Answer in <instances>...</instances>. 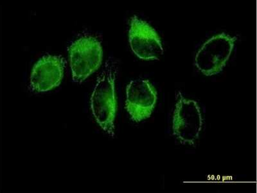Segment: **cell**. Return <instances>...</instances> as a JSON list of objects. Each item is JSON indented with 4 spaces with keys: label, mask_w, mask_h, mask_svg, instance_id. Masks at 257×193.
Instances as JSON below:
<instances>
[{
    "label": "cell",
    "mask_w": 257,
    "mask_h": 193,
    "mask_svg": "<svg viewBox=\"0 0 257 193\" xmlns=\"http://www.w3.org/2000/svg\"><path fill=\"white\" fill-rule=\"evenodd\" d=\"M73 80L82 83L100 67L102 61L101 43L92 36L81 37L69 48Z\"/></svg>",
    "instance_id": "3957f363"
},
{
    "label": "cell",
    "mask_w": 257,
    "mask_h": 193,
    "mask_svg": "<svg viewBox=\"0 0 257 193\" xmlns=\"http://www.w3.org/2000/svg\"><path fill=\"white\" fill-rule=\"evenodd\" d=\"M203 124L200 107L196 101L185 98L178 92L173 116L174 136L182 144L194 145L200 135Z\"/></svg>",
    "instance_id": "7a4b0ae2"
},
{
    "label": "cell",
    "mask_w": 257,
    "mask_h": 193,
    "mask_svg": "<svg viewBox=\"0 0 257 193\" xmlns=\"http://www.w3.org/2000/svg\"><path fill=\"white\" fill-rule=\"evenodd\" d=\"M116 65L107 60L91 97V109L96 122L109 136H114L116 112L115 82Z\"/></svg>",
    "instance_id": "6da1fadb"
},
{
    "label": "cell",
    "mask_w": 257,
    "mask_h": 193,
    "mask_svg": "<svg viewBox=\"0 0 257 193\" xmlns=\"http://www.w3.org/2000/svg\"><path fill=\"white\" fill-rule=\"evenodd\" d=\"M158 99L157 89L148 80H132L126 89L125 109L135 122L150 118Z\"/></svg>",
    "instance_id": "8992f818"
},
{
    "label": "cell",
    "mask_w": 257,
    "mask_h": 193,
    "mask_svg": "<svg viewBox=\"0 0 257 193\" xmlns=\"http://www.w3.org/2000/svg\"><path fill=\"white\" fill-rule=\"evenodd\" d=\"M128 37L132 51L140 59L155 61L164 55V47L157 31L137 16L131 19Z\"/></svg>",
    "instance_id": "5b68a950"
},
{
    "label": "cell",
    "mask_w": 257,
    "mask_h": 193,
    "mask_svg": "<svg viewBox=\"0 0 257 193\" xmlns=\"http://www.w3.org/2000/svg\"><path fill=\"white\" fill-rule=\"evenodd\" d=\"M64 60L60 56L46 55L34 65L30 87L38 93L47 92L58 86L63 80Z\"/></svg>",
    "instance_id": "52a82bcc"
},
{
    "label": "cell",
    "mask_w": 257,
    "mask_h": 193,
    "mask_svg": "<svg viewBox=\"0 0 257 193\" xmlns=\"http://www.w3.org/2000/svg\"><path fill=\"white\" fill-rule=\"evenodd\" d=\"M235 41V37L225 33L209 39L197 53L196 68L208 77L219 74L230 58Z\"/></svg>",
    "instance_id": "277c9868"
}]
</instances>
